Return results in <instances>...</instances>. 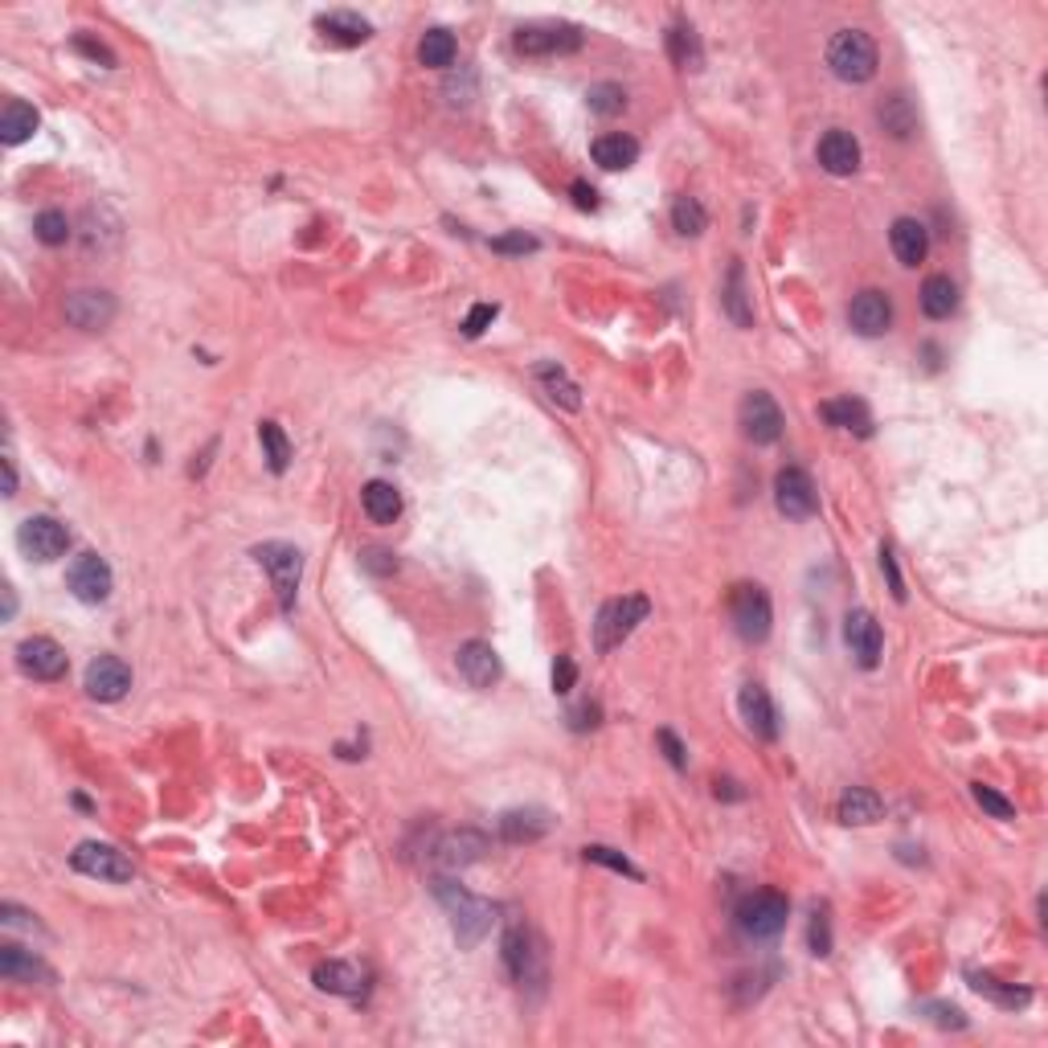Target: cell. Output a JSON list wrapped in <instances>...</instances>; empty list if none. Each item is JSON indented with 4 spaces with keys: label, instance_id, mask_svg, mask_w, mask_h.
Masks as SVG:
<instances>
[{
    "label": "cell",
    "instance_id": "obj_31",
    "mask_svg": "<svg viewBox=\"0 0 1048 1048\" xmlns=\"http://www.w3.org/2000/svg\"><path fill=\"white\" fill-rule=\"evenodd\" d=\"M819 414L828 418L835 431H847V434H856V439H868V434H873V414H868V406L856 402V398L823 402L819 406Z\"/></svg>",
    "mask_w": 1048,
    "mask_h": 1048
},
{
    "label": "cell",
    "instance_id": "obj_36",
    "mask_svg": "<svg viewBox=\"0 0 1048 1048\" xmlns=\"http://www.w3.org/2000/svg\"><path fill=\"white\" fill-rule=\"evenodd\" d=\"M954 307H959V288L950 283L947 274H930L921 283V312L930 320H947L954 316Z\"/></svg>",
    "mask_w": 1048,
    "mask_h": 1048
},
{
    "label": "cell",
    "instance_id": "obj_4",
    "mask_svg": "<svg viewBox=\"0 0 1048 1048\" xmlns=\"http://www.w3.org/2000/svg\"><path fill=\"white\" fill-rule=\"evenodd\" d=\"M730 618H733V631L742 635L746 644H761V639L770 635V623H775L770 594H766L758 582H742V586H733Z\"/></svg>",
    "mask_w": 1048,
    "mask_h": 1048
},
{
    "label": "cell",
    "instance_id": "obj_11",
    "mask_svg": "<svg viewBox=\"0 0 1048 1048\" xmlns=\"http://www.w3.org/2000/svg\"><path fill=\"white\" fill-rule=\"evenodd\" d=\"M775 504L787 520H807L819 512V491L803 467H782L775 475Z\"/></svg>",
    "mask_w": 1048,
    "mask_h": 1048
},
{
    "label": "cell",
    "instance_id": "obj_37",
    "mask_svg": "<svg viewBox=\"0 0 1048 1048\" xmlns=\"http://www.w3.org/2000/svg\"><path fill=\"white\" fill-rule=\"evenodd\" d=\"M455 58H460V42H455L451 33L446 30L422 33V42H418V62H422V66L446 71V66H455Z\"/></svg>",
    "mask_w": 1048,
    "mask_h": 1048
},
{
    "label": "cell",
    "instance_id": "obj_30",
    "mask_svg": "<svg viewBox=\"0 0 1048 1048\" xmlns=\"http://www.w3.org/2000/svg\"><path fill=\"white\" fill-rule=\"evenodd\" d=\"M316 987L328 991V995H348V1000H357L360 991H365V971L360 966H353V962H320L316 966Z\"/></svg>",
    "mask_w": 1048,
    "mask_h": 1048
},
{
    "label": "cell",
    "instance_id": "obj_20",
    "mask_svg": "<svg viewBox=\"0 0 1048 1048\" xmlns=\"http://www.w3.org/2000/svg\"><path fill=\"white\" fill-rule=\"evenodd\" d=\"M131 689V668L119 656H99V660H90L87 668V692L95 696V701L111 704V701H123Z\"/></svg>",
    "mask_w": 1048,
    "mask_h": 1048
},
{
    "label": "cell",
    "instance_id": "obj_16",
    "mask_svg": "<svg viewBox=\"0 0 1048 1048\" xmlns=\"http://www.w3.org/2000/svg\"><path fill=\"white\" fill-rule=\"evenodd\" d=\"M62 312H66V320H71L74 328L99 332L116 320V295H111V291H95V288L71 291L66 303H62Z\"/></svg>",
    "mask_w": 1048,
    "mask_h": 1048
},
{
    "label": "cell",
    "instance_id": "obj_33",
    "mask_svg": "<svg viewBox=\"0 0 1048 1048\" xmlns=\"http://www.w3.org/2000/svg\"><path fill=\"white\" fill-rule=\"evenodd\" d=\"M721 303H725V312H730V320L737 324V328H749V324H754V303H749L746 267H742V262H733L730 274H725V291H721Z\"/></svg>",
    "mask_w": 1048,
    "mask_h": 1048
},
{
    "label": "cell",
    "instance_id": "obj_29",
    "mask_svg": "<svg viewBox=\"0 0 1048 1048\" xmlns=\"http://www.w3.org/2000/svg\"><path fill=\"white\" fill-rule=\"evenodd\" d=\"M0 975L9 979V983H50V966H45L33 950H21V947H0Z\"/></svg>",
    "mask_w": 1048,
    "mask_h": 1048
},
{
    "label": "cell",
    "instance_id": "obj_5",
    "mask_svg": "<svg viewBox=\"0 0 1048 1048\" xmlns=\"http://www.w3.org/2000/svg\"><path fill=\"white\" fill-rule=\"evenodd\" d=\"M255 561L262 570L271 574V586L279 594V606L283 611H295V590H300V574H303V553L288 541H267V545L255 549Z\"/></svg>",
    "mask_w": 1048,
    "mask_h": 1048
},
{
    "label": "cell",
    "instance_id": "obj_9",
    "mask_svg": "<svg viewBox=\"0 0 1048 1048\" xmlns=\"http://www.w3.org/2000/svg\"><path fill=\"white\" fill-rule=\"evenodd\" d=\"M512 45H517V54H529V58L574 54V50H582V30L577 25H558V21H549V25H520Z\"/></svg>",
    "mask_w": 1048,
    "mask_h": 1048
},
{
    "label": "cell",
    "instance_id": "obj_56",
    "mask_svg": "<svg viewBox=\"0 0 1048 1048\" xmlns=\"http://www.w3.org/2000/svg\"><path fill=\"white\" fill-rule=\"evenodd\" d=\"M17 491V467H13V460L4 455V496H13Z\"/></svg>",
    "mask_w": 1048,
    "mask_h": 1048
},
{
    "label": "cell",
    "instance_id": "obj_6",
    "mask_svg": "<svg viewBox=\"0 0 1048 1048\" xmlns=\"http://www.w3.org/2000/svg\"><path fill=\"white\" fill-rule=\"evenodd\" d=\"M787 918H790V905L787 897L775 889L749 893L746 901L737 905V926H742L749 938H778V933L787 930Z\"/></svg>",
    "mask_w": 1048,
    "mask_h": 1048
},
{
    "label": "cell",
    "instance_id": "obj_38",
    "mask_svg": "<svg viewBox=\"0 0 1048 1048\" xmlns=\"http://www.w3.org/2000/svg\"><path fill=\"white\" fill-rule=\"evenodd\" d=\"M259 443H262V455H267V467H271L274 475H283L288 472V463H291V443H288V434H283V426L279 422H259Z\"/></svg>",
    "mask_w": 1048,
    "mask_h": 1048
},
{
    "label": "cell",
    "instance_id": "obj_26",
    "mask_svg": "<svg viewBox=\"0 0 1048 1048\" xmlns=\"http://www.w3.org/2000/svg\"><path fill=\"white\" fill-rule=\"evenodd\" d=\"M590 156H594L598 169L618 173V169H631L635 160H639V140L627 136V131H606V136H598V140L590 144Z\"/></svg>",
    "mask_w": 1048,
    "mask_h": 1048
},
{
    "label": "cell",
    "instance_id": "obj_53",
    "mask_svg": "<svg viewBox=\"0 0 1048 1048\" xmlns=\"http://www.w3.org/2000/svg\"><path fill=\"white\" fill-rule=\"evenodd\" d=\"M74 50H78V54H87L90 62H102L107 71L116 66V54H111V50H107V45H102V42H90V37H83V33L74 37Z\"/></svg>",
    "mask_w": 1048,
    "mask_h": 1048
},
{
    "label": "cell",
    "instance_id": "obj_7",
    "mask_svg": "<svg viewBox=\"0 0 1048 1048\" xmlns=\"http://www.w3.org/2000/svg\"><path fill=\"white\" fill-rule=\"evenodd\" d=\"M71 864H74V873L95 876V880H111V885H128L131 876H136V864H131L116 844H99V840H87V844L74 847Z\"/></svg>",
    "mask_w": 1048,
    "mask_h": 1048
},
{
    "label": "cell",
    "instance_id": "obj_12",
    "mask_svg": "<svg viewBox=\"0 0 1048 1048\" xmlns=\"http://www.w3.org/2000/svg\"><path fill=\"white\" fill-rule=\"evenodd\" d=\"M17 545L25 549V558L33 561H58L71 549V532L54 517H30L17 529Z\"/></svg>",
    "mask_w": 1048,
    "mask_h": 1048
},
{
    "label": "cell",
    "instance_id": "obj_51",
    "mask_svg": "<svg viewBox=\"0 0 1048 1048\" xmlns=\"http://www.w3.org/2000/svg\"><path fill=\"white\" fill-rule=\"evenodd\" d=\"M574 684H577V663L570 660V656H558V660H553V692L565 696Z\"/></svg>",
    "mask_w": 1048,
    "mask_h": 1048
},
{
    "label": "cell",
    "instance_id": "obj_52",
    "mask_svg": "<svg viewBox=\"0 0 1048 1048\" xmlns=\"http://www.w3.org/2000/svg\"><path fill=\"white\" fill-rule=\"evenodd\" d=\"M656 742H660V749L668 754V761H672L676 770H689V754H684V746H680V737H676L672 730H660Z\"/></svg>",
    "mask_w": 1048,
    "mask_h": 1048
},
{
    "label": "cell",
    "instance_id": "obj_10",
    "mask_svg": "<svg viewBox=\"0 0 1048 1048\" xmlns=\"http://www.w3.org/2000/svg\"><path fill=\"white\" fill-rule=\"evenodd\" d=\"M66 586H71V594L78 598V603L99 606V603H107V598H111L116 577H111V565H107L99 553H78V558H74V565L66 570Z\"/></svg>",
    "mask_w": 1048,
    "mask_h": 1048
},
{
    "label": "cell",
    "instance_id": "obj_39",
    "mask_svg": "<svg viewBox=\"0 0 1048 1048\" xmlns=\"http://www.w3.org/2000/svg\"><path fill=\"white\" fill-rule=\"evenodd\" d=\"M537 377H541L545 393L561 406V410H577V406H582V393H577V386L570 381V377H565V369H561V365H541V369H537Z\"/></svg>",
    "mask_w": 1048,
    "mask_h": 1048
},
{
    "label": "cell",
    "instance_id": "obj_22",
    "mask_svg": "<svg viewBox=\"0 0 1048 1048\" xmlns=\"http://www.w3.org/2000/svg\"><path fill=\"white\" fill-rule=\"evenodd\" d=\"M819 164L828 169L832 176H852L861 169V144L856 136L844 128H832L823 140H819Z\"/></svg>",
    "mask_w": 1048,
    "mask_h": 1048
},
{
    "label": "cell",
    "instance_id": "obj_48",
    "mask_svg": "<svg viewBox=\"0 0 1048 1048\" xmlns=\"http://www.w3.org/2000/svg\"><path fill=\"white\" fill-rule=\"evenodd\" d=\"M496 316H500V307H496V303H475L472 312H467V320H463V336H479V332L488 328Z\"/></svg>",
    "mask_w": 1048,
    "mask_h": 1048
},
{
    "label": "cell",
    "instance_id": "obj_15",
    "mask_svg": "<svg viewBox=\"0 0 1048 1048\" xmlns=\"http://www.w3.org/2000/svg\"><path fill=\"white\" fill-rule=\"evenodd\" d=\"M17 668L25 676H33V680H62L66 668H71V660H66V651H62L50 635H33V639H25V644L17 647Z\"/></svg>",
    "mask_w": 1048,
    "mask_h": 1048
},
{
    "label": "cell",
    "instance_id": "obj_47",
    "mask_svg": "<svg viewBox=\"0 0 1048 1048\" xmlns=\"http://www.w3.org/2000/svg\"><path fill=\"white\" fill-rule=\"evenodd\" d=\"M570 730L574 733H586V730H598L603 725V704L598 701H582L577 709H570Z\"/></svg>",
    "mask_w": 1048,
    "mask_h": 1048
},
{
    "label": "cell",
    "instance_id": "obj_49",
    "mask_svg": "<svg viewBox=\"0 0 1048 1048\" xmlns=\"http://www.w3.org/2000/svg\"><path fill=\"white\" fill-rule=\"evenodd\" d=\"M537 238H529V234H504V238H491V250L496 255H532L537 250Z\"/></svg>",
    "mask_w": 1048,
    "mask_h": 1048
},
{
    "label": "cell",
    "instance_id": "obj_14",
    "mask_svg": "<svg viewBox=\"0 0 1048 1048\" xmlns=\"http://www.w3.org/2000/svg\"><path fill=\"white\" fill-rule=\"evenodd\" d=\"M742 434L758 446L778 443V434H782V410H778V402L766 389L746 393V402H742Z\"/></svg>",
    "mask_w": 1048,
    "mask_h": 1048
},
{
    "label": "cell",
    "instance_id": "obj_8",
    "mask_svg": "<svg viewBox=\"0 0 1048 1048\" xmlns=\"http://www.w3.org/2000/svg\"><path fill=\"white\" fill-rule=\"evenodd\" d=\"M500 954H504L508 975L517 979L520 987H525V983H541V979H545L541 947H537V938H532L529 926H508V930H504V942H500Z\"/></svg>",
    "mask_w": 1048,
    "mask_h": 1048
},
{
    "label": "cell",
    "instance_id": "obj_44",
    "mask_svg": "<svg viewBox=\"0 0 1048 1048\" xmlns=\"http://www.w3.org/2000/svg\"><path fill=\"white\" fill-rule=\"evenodd\" d=\"M582 856H586L590 864H603V868H615V873H623V876H635V880L644 876V873H639V868H635L631 861H627V856H623V852H618V847L586 844V847H582Z\"/></svg>",
    "mask_w": 1048,
    "mask_h": 1048
},
{
    "label": "cell",
    "instance_id": "obj_45",
    "mask_svg": "<svg viewBox=\"0 0 1048 1048\" xmlns=\"http://www.w3.org/2000/svg\"><path fill=\"white\" fill-rule=\"evenodd\" d=\"M971 795H975V803L983 807L991 819H1016V803H1012V799H1004V795H1000L995 787H983V782H975V787H971Z\"/></svg>",
    "mask_w": 1048,
    "mask_h": 1048
},
{
    "label": "cell",
    "instance_id": "obj_1",
    "mask_svg": "<svg viewBox=\"0 0 1048 1048\" xmlns=\"http://www.w3.org/2000/svg\"><path fill=\"white\" fill-rule=\"evenodd\" d=\"M434 897L446 905V914H451V926H455L460 947H475L479 938H488L491 921H496V914H491L488 901L472 897V893L460 889L455 880H434Z\"/></svg>",
    "mask_w": 1048,
    "mask_h": 1048
},
{
    "label": "cell",
    "instance_id": "obj_21",
    "mask_svg": "<svg viewBox=\"0 0 1048 1048\" xmlns=\"http://www.w3.org/2000/svg\"><path fill=\"white\" fill-rule=\"evenodd\" d=\"M847 324L861 332V336H885L893 328V303L885 291H861L856 300L847 303Z\"/></svg>",
    "mask_w": 1048,
    "mask_h": 1048
},
{
    "label": "cell",
    "instance_id": "obj_57",
    "mask_svg": "<svg viewBox=\"0 0 1048 1048\" xmlns=\"http://www.w3.org/2000/svg\"><path fill=\"white\" fill-rule=\"evenodd\" d=\"M721 795H725V799H742L737 782H730V778H725V782H717V799H721Z\"/></svg>",
    "mask_w": 1048,
    "mask_h": 1048
},
{
    "label": "cell",
    "instance_id": "obj_17",
    "mask_svg": "<svg viewBox=\"0 0 1048 1048\" xmlns=\"http://www.w3.org/2000/svg\"><path fill=\"white\" fill-rule=\"evenodd\" d=\"M844 644H847V651H852V660L861 663V668H876V663H880V651H885L880 623H876L868 611H847Z\"/></svg>",
    "mask_w": 1048,
    "mask_h": 1048
},
{
    "label": "cell",
    "instance_id": "obj_46",
    "mask_svg": "<svg viewBox=\"0 0 1048 1048\" xmlns=\"http://www.w3.org/2000/svg\"><path fill=\"white\" fill-rule=\"evenodd\" d=\"M811 954H819V959H828L832 954V921H828V909H815L811 914Z\"/></svg>",
    "mask_w": 1048,
    "mask_h": 1048
},
{
    "label": "cell",
    "instance_id": "obj_19",
    "mask_svg": "<svg viewBox=\"0 0 1048 1048\" xmlns=\"http://www.w3.org/2000/svg\"><path fill=\"white\" fill-rule=\"evenodd\" d=\"M737 709H742V721H746V730L754 733V737H761V742H775V737H778V709H775V701H770V692L761 689L758 680L742 684Z\"/></svg>",
    "mask_w": 1048,
    "mask_h": 1048
},
{
    "label": "cell",
    "instance_id": "obj_13",
    "mask_svg": "<svg viewBox=\"0 0 1048 1048\" xmlns=\"http://www.w3.org/2000/svg\"><path fill=\"white\" fill-rule=\"evenodd\" d=\"M484 852H488V835L475 832V828H460V832H446L434 840L431 861L439 868H446V873H460L467 864L484 861Z\"/></svg>",
    "mask_w": 1048,
    "mask_h": 1048
},
{
    "label": "cell",
    "instance_id": "obj_55",
    "mask_svg": "<svg viewBox=\"0 0 1048 1048\" xmlns=\"http://www.w3.org/2000/svg\"><path fill=\"white\" fill-rule=\"evenodd\" d=\"M570 193H574L577 209H590V214L598 209V188H594V185H586V181H574V188H570Z\"/></svg>",
    "mask_w": 1048,
    "mask_h": 1048
},
{
    "label": "cell",
    "instance_id": "obj_18",
    "mask_svg": "<svg viewBox=\"0 0 1048 1048\" xmlns=\"http://www.w3.org/2000/svg\"><path fill=\"white\" fill-rule=\"evenodd\" d=\"M455 668H460V676L472 684V689L488 692L496 680H500V656H496V647L484 644V639H472V644L460 647V656H455Z\"/></svg>",
    "mask_w": 1048,
    "mask_h": 1048
},
{
    "label": "cell",
    "instance_id": "obj_24",
    "mask_svg": "<svg viewBox=\"0 0 1048 1048\" xmlns=\"http://www.w3.org/2000/svg\"><path fill=\"white\" fill-rule=\"evenodd\" d=\"M889 242L901 267H918V262H926V255H930V230L921 226L918 217H897L889 230Z\"/></svg>",
    "mask_w": 1048,
    "mask_h": 1048
},
{
    "label": "cell",
    "instance_id": "obj_42",
    "mask_svg": "<svg viewBox=\"0 0 1048 1048\" xmlns=\"http://www.w3.org/2000/svg\"><path fill=\"white\" fill-rule=\"evenodd\" d=\"M33 234H37V242L45 246H66L71 222H66V214H58V209H45V214H37V222H33Z\"/></svg>",
    "mask_w": 1048,
    "mask_h": 1048
},
{
    "label": "cell",
    "instance_id": "obj_34",
    "mask_svg": "<svg viewBox=\"0 0 1048 1048\" xmlns=\"http://www.w3.org/2000/svg\"><path fill=\"white\" fill-rule=\"evenodd\" d=\"M37 123H42V119H37V111H33L30 102H21V99L4 102V111H0V144H9V148L25 144L33 131H37Z\"/></svg>",
    "mask_w": 1048,
    "mask_h": 1048
},
{
    "label": "cell",
    "instance_id": "obj_27",
    "mask_svg": "<svg viewBox=\"0 0 1048 1048\" xmlns=\"http://www.w3.org/2000/svg\"><path fill=\"white\" fill-rule=\"evenodd\" d=\"M966 983H971V987H975L983 1000H991L995 1007H1007V1012H1016V1007L1033 1004V991L1016 987V983H1007V979L991 975V971H966Z\"/></svg>",
    "mask_w": 1048,
    "mask_h": 1048
},
{
    "label": "cell",
    "instance_id": "obj_25",
    "mask_svg": "<svg viewBox=\"0 0 1048 1048\" xmlns=\"http://www.w3.org/2000/svg\"><path fill=\"white\" fill-rule=\"evenodd\" d=\"M549 828H553V819L541 807H517V811H504L500 815V835L508 844H537Z\"/></svg>",
    "mask_w": 1048,
    "mask_h": 1048
},
{
    "label": "cell",
    "instance_id": "obj_41",
    "mask_svg": "<svg viewBox=\"0 0 1048 1048\" xmlns=\"http://www.w3.org/2000/svg\"><path fill=\"white\" fill-rule=\"evenodd\" d=\"M586 102L594 116H618V111L627 107V90L618 87V83H598V87H590Z\"/></svg>",
    "mask_w": 1048,
    "mask_h": 1048
},
{
    "label": "cell",
    "instance_id": "obj_2",
    "mask_svg": "<svg viewBox=\"0 0 1048 1048\" xmlns=\"http://www.w3.org/2000/svg\"><path fill=\"white\" fill-rule=\"evenodd\" d=\"M647 615H651V603H647L644 594L611 598V603L598 611V618H594V647H598L603 656L606 651H615V647H623Z\"/></svg>",
    "mask_w": 1048,
    "mask_h": 1048
},
{
    "label": "cell",
    "instance_id": "obj_32",
    "mask_svg": "<svg viewBox=\"0 0 1048 1048\" xmlns=\"http://www.w3.org/2000/svg\"><path fill=\"white\" fill-rule=\"evenodd\" d=\"M360 504H365V517L374 520V525H393V520L402 517V496H398V488L386 484V479H369L365 491H360Z\"/></svg>",
    "mask_w": 1048,
    "mask_h": 1048
},
{
    "label": "cell",
    "instance_id": "obj_54",
    "mask_svg": "<svg viewBox=\"0 0 1048 1048\" xmlns=\"http://www.w3.org/2000/svg\"><path fill=\"white\" fill-rule=\"evenodd\" d=\"M880 570L889 574L893 598H897V603H905V586H901V574H897V561H893V549H889V545L880 549Z\"/></svg>",
    "mask_w": 1048,
    "mask_h": 1048
},
{
    "label": "cell",
    "instance_id": "obj_43",
    "mask_svg": "<svg viewBox=\"0 0 1048 1048\" xmlns=\"http://www.w3.org/2000/svg\"><path fill=\"white\" fill-rule=\"evenodd\" d=\"M880 123L893 131V136H909L914 131V111H909V102H905V95H893V99L880 102Z\"/></svg>",
    "mask_w": 1048,
    "mask_h": 1048
},
{
    "label": "cell",
    "instance_id": "obj_40",
    "mask_svg": "<svg viewBox=\"0 0 1048 1048\" xmlns=\"http://www.w3.org/2000/svg\"><path fill=\"white\" fill-rule=\"evenodd\" d=\"M672 230L680 234V238H701V234L709 230V214H704V205L696 202V197H676Z\"/></svg>",
    "mask_w": 1048,
    "mask_h": 1048
},
{
    "label": "cell",
    "instance_id": "obj_3",
    "mask_svg": "<svg viewBox=\"0 0 1048 1048\" xmlns=\"http://www.w3.org/2000/svg\"><path fill=\"white\" fill-rule=\"evenodd\" d=\"M828 66L840 83H868L876 74V45L864 30H840L828 45Z\"/></svg>",
    "mask_w": 1048,
    "mask_h": 1048
},
{
    "label": "cell",
    "instance_id": "obj_35",
    "mask_svg": "<svg viewBox=\"0 0 1048 1048\" xmlns=\"http://www.w3.org/2000/svg\"><path fill=\"white\" fill-rule=\"evenodd\" d=\"M668 54H672V62L680 71H701L704 66L701 33L692 30L689 21H676L672 30H668Z\"/></svg>",
    "mask_w": 1048,
    "mask_h": 1048
},
{
    "label": "cell",
    "instance_id": "obj_28",
    "mask_svg": "<svg viewBox=\"0 0 1048 1048\" xmlns=\"http://www.w3.org/2000/svg\"><path fill=\"white\" fill-rule=\"evenodd\" d=\"M835 815H840V823H847V828H868V823H876V819L885 815V803H880V795H876V790L847 787L844 795H840Z\"/></svg>",
    "mask_w": 1048,
    "mask_h": 1048
},
{
    "label": "cell",
    "instance_id": "obj_23",
    "mask_svg": "<svg viewBox=\"0 0 1048 1048\" xmlns=\"http://www.w3.org/2000/svg\"><path fill=\"white\" fill-rule=\"evenodd\" d=\"M316 30L324 33V42L332 45H365L369 37H374V25L365 21L360 13H353V9H336V13H320L316 17Z\"/></svg>",
    "mask_w": 1048,
    "mask_h": 1048
},
{
    "label": "cell",
    "instance_id": "obj_50",
    "mask_svg": "<svg viewBox=\"0 0 1048 1048\" xmlns=\"http://www.w3.org/2000/svg\"><path fill=\"white\" fill-rule=\"evenodd\" d=\"M921 1012H926V1016H930L938 1028H966V1016H962L954 1004H926Z\"/></svg>",
    "mask_w": 1048,
    "mask_h": 1048
}]
</instances>
